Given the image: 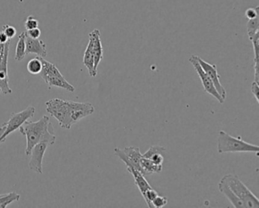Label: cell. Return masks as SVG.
I'll list each match as a JSON object with an SVG mask.
<instances>
[{
	"mask_svg": "<svg viewBox=\"0 0 259 208\" xmlns=\"http://www.w3.org/2000/svg\"><path fill=\"white\" fill-rule=\"evenodd\" d=\"M46 110L57 120L60 127L71 129L74 124L95 112V107L90 102H76L55 98L46 102Z\"/></svg>",
	"mask_w": 259,
	"mask_h": 208,
	"instance_id": "6da1fadb",
	"label": "cell"
},
{
	"mask_svg": "<svg viewBox=\"0 0 259 208\" xmlns=\"http://www.w3.org/2000/svg\"><path fill=\"white\" fill-rule=\"evenodd\" d=\"M19 130L26 137V156H30L33 147L38 143L46 142L49 145H54L57 140L54 126L51 124L49 117L47 115H44L37 121H25Z\"/></svg>",
	"mask_w": 259,
	"mask_h": 208,
	"instance_id": "7a4b0ae2",
	"label": "cell"
},
{
	"mask_svg": "<svg viewBox=\"0 0 259 208\" xmlns=\"http://www.w3.org/2000/svg\"><path fill=\"white\" fill-rule=\"evenodd\" d=\"M218 153H258L257 145L245 142L240 137H234L224 130H220L218 137Z\"/></svg>",
	"mask_w": 259,
	"mask_h": 208,
	"instance_id": "3957f363",
	"label": "cell"
},
{
	"mask_svg": "<svg viewBox=\"0 0 259 208\" xmlns=\"http://www.w3.org/2000/svg\"><path fill=\"white\" fill-rule=\"evenodd\" d=\"M222 179L227 182L232 191L243 202L245 207H259V200L257 197L248 189V187L236 175H225Z\"/></svg>",
	"mask_w": 259,
	"mask_h": 208,
	"instance_id": "277c9868",
	"label": "cell"
},
{
	"mask_svg": "<svg viewBox=\"0 0 259 208\" xmlns=\"http://www.w3.org/2000/svg\"><path fill=\"white\" fill-rule=\"evenodd\" d=\"M40 59L43 63V69L40 74L44 81L50 88L57 87L66 89L68 92H75V87L65 79L56 65L45 60L43 57H40Z\"/></svg>",
	"mask_w": 259,
	"mask_h": 208,
	"instance_id": "5b68a950",
	"label": "cell"
},
{
	"mask_svg": "<svg viewBox=\"0 0 259 208\" xmlns=\"http://www.w3.org/2000/svg\"><path fill=\"white\" fill-rule=\"evenodd\" d=\"M34 114H35V108L33 106H29L25 110L18 113L12 114L10 120L7 122L4 123L6 125V130L4 134L0 136V144L5 142L10 134L19 129L25 121L32 118Z\"/></svg>",
	"mask_w": 259,
	"mask_h": 208,
	"instance_id": "8992f818",
	"label": "cell"
},
{
	"mask_svg": "<svg viewBox=\"0 0 259 208\" xmlns=\"http://www.w3.org/2000/svg\"><path fill=\"white\" fill-rule=\"evenodd\" d=\"M114 154L125 164L126 167H133L144 175L143 170L140 165L142 154L141 153L139 147H134V146L126 147L123 149L116 147L114 149Z\"/></svg>",
	"mask_w": 259,
	"mask_h": 208,
	"instance_id": "52a82bcc",
	"label": "cell"
},
{
	"mask_svg": "<svg viewBox=\"0 0 259 208\" xmlns=\"http://www.w3.org/2000/svg\"><path fill=\"white\" fill-rule=\"evenodd\" d=\"M189 62L195 68V71L198 74V77H199L200 80H201V83H202L203 87H204V90L206 92L210 94V95L216 98L220 104L223 105L224 103V100L223 99L222 97L219 95L217 89H215L214 86H213V83H212L210 77L207 76V74L203 71L201 68V65L198 63V60H197L196 55H192L189 59Z\"/></svg>",
	"mask_w": 259,
	"mask_h": 208,
	"instance_id": "ba28073f",
	"label": "cell"
},
{
	"mask_svg": "<svg viewBox=\"0 0 259 208\" xmlns=\"http://www.w3.org/2000/svg\"><path fill=\"white\" fill-rule=\"evenodd\" d=\"M197 60H198V63L201 65L203 71L210 77L213 86H214L215 89H217L219 95H221L223 99L225 101L226 98H227V91H226L225 88L223 86V85L221 84V80H220L221 77H220L219 74H218V68H217L216 65L210 64V63L204 61L203 59H201L200 57H198V56H197Z\"/></svg>",
	"mask_w": 259,
	"mask_h": 208,
	"instance_id": "9c48e42d",
	"label": "cell"
},
{
	"mask_svg": "<svg viewBox=\"0 0 259 208\" xmlns=\"http://www.w3.org/2000/svg\"><path fill=\"white\" fill-rule=\"evenodd\" d=\"M49 144L46 142H40L36 144L31 150L29 168L34 172L43 174V159Z\"/></svg>",
	"mask_w": 259,
	"mask_h": 208,
	"instance_id": "30bf717a",
	"label": "cell"
},
{
	"mask_svg": "<svg viewBox=\"0 0 259 208\" xmlns=\"http://www.w3.org/2000/svg\"><path fill=\"white\" fill-rule=\"evenodd\" d=\"M10 41L5 44V52L4 60L0 64V89L4 95H9L13 92L10 86V78L8 74V59L10 54Z\"/></svg>",
	"mask_w": 259,
	"mask_h": 208,
	"instance_id": "8fae6325",
	"label": "cell"
},
{
	"mask_svg": "<svg viewBox=\"0 0 259 208\" xmlns=\"http://www.w3.org/2000/svg\"><path fill=\"white\" fill-rule=\"evenodd\" d=\"M25 43H26V55L34 54L37 55V57H43V58L48 56L47 45L43 41L40 40L39 39H31L26 36Z\"/></svg>",
	"mask_w": 259,
	"mask_h": 208,
	"instance_id": "7c38bea8",
	"label": "cell"
},
{
	"mask_svg": "<svg viewBox=\"0 0 259 208\" xmlns=\"http://www.w3.org/2000/svg\"><path fill=\"white\" fill-rule=\"evenodd\" d=\"M93 40L94 60H95V71L98 74V68L101 60L104 58L102 42L101 39V31L95 29L89 34Z\"/></svg>",
	"mask_w": 259,
	"mask_h": 208,
	"instance_id": "4fadbf2b",
	"label": "cell"
},
{
	"mask_svg": "<svg viewBox=\"0 0 259 208\" xmlns=\"http://www.w3.org/2000/svg\"><path fill=\"white\" fill-rule=\"evenodd\" d=\"M218 188H219L220 192L224 194L230 200V203L234 207L245 208L243 202L232 191V190L230 189V187L228 186L227 182L224 179H221L220 181L219 184H218Z\"/></svg>",
	"mask_w": 259,
	"mask_h": 208,
	"instance_id": "5bb4252c",
	"label": "cell"
},
{
	"mask_svg": "<svg viewBox=\"0 0 259 208\" xmlns=\"http://www.w3.org/2000/svg\"><path fill=\"white\" fill-rule=\"evenodd\" d=\"M83 63L89 71V75L92 77H95L97 76V73L95 71V60H94L93 51V40L92 37L89 36V42L84 51V58H83Z\"/></svg>",
	"mask_w": 259,
	"mask_h": 208,
	"instance_id": "9a60e30c",
	"label": "cell"
},
{
	"mask_svg": "<svg viewBox=\"0 0 259 208\" xmlns=\"http://www.w3.org/2000/svg\"><path fill=\"white\" fill-rule=\"evenodd\" d=\"M128 172L131 173L132 176L134 178L135 184L139 188L142 195L145 196L147 190L151 188V185L148 183V181L145 178V176L139 170L133 168V167H127Z\"/></svg>",
	"mask_w": 259,
	"mask_h": 208,
	"instance_id": "2e32d148",
	"label": "cell"
},
{
	"mask_svg": "<svg viewBox=\"0 0 259 208\" xmlns=\"http://www.w3.org/2000/svg\"><path fill=\"white\" fill-rule=\"evenodd\" d=\"M140 165L145 176L154 173H160L163 170V165H157L151 159L146 158L142 157L141 159Z\"/></svg>",
	"mask_w": 259,
	"mask_h": 208,
	"instance_id": "e0dca14e",
	"label": "cell"
},
{
	"mask_svg": "<svg viewBox=\"0 0 259 208\" xmlns=\"http://www.w3.org/2000/svg\"><path fill=\"white\" fill-rule=\"evenodd\" d=\"M25 37L26 34L25 32H22L19 36V40H18L17 45L16 48V57L15 60L16 61H22L26 56V43H25Z\"/></svg>",
	"mask_w": 259,
	"mask_h": 208,
	"instance_id": "ac0fdd59",
	"label": "cell"
},
{
	"mask_svg": "<svg viewBox=\"0 0 259 208\" xmlns=\"http://www.w3.org/2000/svg\"><path fill=\"white\" fill-rule=\"evenodd\" d=\"M27 69H28V73L32 75L40 74L43 69V63H42L40 57H37L35 58L31 59L27 65Z\"/></svg>",
	"mask_w": 259,
	"mask_h": 208,
	"instance_id": "d6986e66",
	"label": "cell"
},
{
	"mask_svg": "<svg viewBox=\"0 0 259 208\" xmlns=\"http://www.w3.org/2000/svg\"><path fill=\"white\" fill-rule=\"evenodd\" d=\"M21 196L16 192L0 194V208H6L14 201H19Z\"/></svg>",
	"mask_w": 259,
	"mask_h": 208,
	"instance_id": "ffe728a7",
	"label": "cell"
},
{
	"mask_svg": "<svg viewBox=\"0 0 259 208\" xmlns=\"http://www.w3.org/2000/svg\"><path fill=\"white\" fill-rule=\"evenodd\" d=\"M247 33L248 38L252 37L253 36L259 31V16L255 19H248L247 22Z\"/></svg>",
	"mask_w": 259,
	"mask_h": 208,
	"instance_id": "44dd1931",
	"label": "cell"
},
{
	"mask_svg": "<svg viewBox=\"0 0 259 208\" xmlns=\"http://www.w3.org/2000/svg\"><path fill=\"white\" fill-rule=\"evenodd\" d=\"M166 151V148L164 147H161V146H152L150 147L144 154H142V157L146 158V159H149L153 154L156 153H162Z\"/></svg>",
	"mask_w": 259,
	"mask_h": 208,
	"instance_id": "7402d4cb",
	"label": "cell"
},
{
	"mask_svg": "<svg viewBox=\"0 0 259 208\" xmlns=\"http://www.w3.org/2000/svg\"><path fill=\"white\" fill-rule=\"evenodd\" d=\"M157 195H158V193H157L155 190L153 189L152 188L147 190L146 192H145V196H144L143 197L144 199H145V202H146L148 207H153L152 204H151V202H152V200H154Z\"/></svg>",
	"mask_w": 259,
	"mask_h": 208,
	"instance_id": "603a6c76",
	"label": "cell"
},
{
	"mask_svg": "<svg viewBox=\"0 0 259 208\" xmlns=\"http://www.w3.org/2000/svg\"><path fill=\"white\" fill-rule=\"evenodd\" d=\"M168 203L167 197L164 196L157 195L154 200L151 202L153 207L161 208L166 206V203Z\"/></svg>",
	"mask_w": 259,
	"mask_h": 208,
	"instance_id": "cb8c5ba5",
	"label": "cell"
},
{
	"mask_svg": "<svg viewBox=\"0 0 259 208\" xmlns=\"http://www.w3.org/2000/svg\"><path fill=\"white\" fill-rule=\"evenodd\" d=\"M39 22L34 16H30L27 18L25 22V27L27 31L28 30L34 29V28H38Z\"/></svg>",
	"mask_w": 259,
	"mask_h": 208,
	"instance_id": "d4e9b609",
	"label": "cell"
},
{
	"mask_svg": "<svg viewBox=\"0 0 259 208\" xmlns=\"http://www.w3.org/2000/svg\"><path fill=\"white\" fill-rule=\"evenodd\" d=\"M3 31L5 33L6 36H7L10 40L13 39V38L16 37V34H17V30L13 25H5L3 26Z\"/></svg>",
	"mask_w": 259,
	"mask_h": 208,
	"instance_id": "484cf974",
	"label": "cell"
},
{
	"mask_svg": "<svg viewBox=\"0 0 259 208\" xmlns=\"http://www.w3.org/2000/svg\"><path fill=\"white\" fill-rule=\"evenodd\" d=\"M245 17L248 19H255L256 17L259 16V7H256L255 8H249L245 11Z\"/></svg>",
	"mask_w": 259,
	"mask_h": 208,
	"instance_id": "4316f807",
	"label": "cell"
},
{
	"mask_svg": "<svg viewBox=\"0 0 259 208\" xmlns=\"http://www.w3.org/2000/svg\"><path fill=\"white\" fill-rule=\"evenodd\" d=\"M149 159L152 160L154 163L157 164V165H163V161H164V158H163L162 153H156L153 154Z\"/></svg>",
	"mask_w": 259,
	"mask_h": 208,
	"instance_id": "83f0119b",
	"label": "cell"
},
{
	"mask_svg": "<svg viewBox=\"0 0 259 208\" xmlns=\"http://www.w3.org/2000/svg\"><path fill=\"white\" fill-rule=\"evenodd\" d=\"M25 33H26L27 36L34 39H39V38L40 37V36H41V31H40V28H38L28 30V31H27Z\"/></svg>",
	"mask_w": 259,
	"mask_h": 208,
	"instance_id": "f1b7e54d",
	"label": "cell"
},
{
	"mask_svg": "<svg viewBox=\"0 0 259 208\" xmlns=\"http://www.w3.org/2000/svg\"><path fill=\"white\" fill-rule=\"evenodd\" d=\"M259 84H257L255 82H253L251 84V91L252 93L253 96L255 98L256 101L257 103H259L258 94H259Z\"/></svg>",
	"mask_w": 259,
	"mask_h": 208,
	"instance_id": "f546056e",
	"label": "cell"
},
{
	"mask_svg": "<svg viewBox=\"0 0 259 208\" xmlns=\"http://www.w3.org/2000/svg\"><path fill=\"white\" fill-rule=\"evenodd\" d=\"M10 40L7 38V36H6L5 33L3 31H0V45H5Z\"/></svg>",
	"mask_w": 259,
	"mask_h": 208,
	"instance_id": "4dcf8cb0",
	"label": "cell"
},
{
	"mask_svg": "<svg viewBox=\"0 0 259 208\" xmlns=\"http://www.w3.org/2000/svg\"><path fill=\"white\" fill-rule=\"evenodd\" d=\"M4 52H5V45H0V64L2 63L4 57Z\"/></svg>",
	"mask_w": 259,
	"mask_h": 208,
	"instance_id": "1f68e13d",
	"label": "cell"
},
{
	"mask_svg": "<svg viewBox=\"0 0 259 208\" xmlns=\"http://www.w3.org/2000/svg\"><path fill=\"white\" fill-rule=\"evenodd\" d=\"M6 130V125L5 124H3L1 127H0V136H2L4 134V131Z\"/></svg>",
	"mask_w": 259,
	"mask_h": 208,
	"instance_id": "d6a6232c",
	"label": "cell"
},
{
	"mask_svg": "<svg viewBox=\"0 0 259 208\" xmlns=\"http://www.w3.org/2000/svg\"><path fill=\"white\" fill-rule=\"evenodd\" d=\"M0 92H1V89H0Z\"/></svg>",
	"mask_w": 259,
	"mask_h": 208,
	"instance_id": "836d02e7",
	"label": "cell"
},
{
	"mask_svg": "<svg viewBox=\"0 0 259 208\" xmlns=\"http://www.w3.org/2000/svg\"></svg>",
	"mask_w": 259,
	"mask_h": 208,
	"instance_id": "e575fe53",
	"label": "cell"
}]
</instances>
